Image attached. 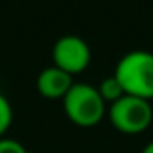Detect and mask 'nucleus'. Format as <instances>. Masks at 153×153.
I'll return each instance as SVG.
<instances>
[{
  "mask_svg": "<svg viewBox=\"0 0 153 153\" xmlns=\"http://www.w3.org/2000/svg\"><path fill=\"white\" fill-rule=\"evenodd\" d=\"M125 94L143 100L153 98V53L148 50H132L125 53L114 70Z\"/></svg>",
  "mask_w": 153,
  "mask_h": 153,
  "instance_id": "f257e3e1",
  "label": "nucleus"
},
{
  "mask_svg": "<svg viewBox=\"0 0 153 153\" xmlns=\"http://www.w3.org/2000/svg\"><path fill=\"white\" fill-rule=\"evenodd\" d=\"M62 107L71 123L85 128L98 125L105 114V102L98 89L84 82H73L62 98Z\"/></svg>",
  "mask_w": 153,
  "mask_h": 153,
  "instance_id": "f03ea898",
  "label": "nucleus"
},
{
  "mask_svg": "<svg viewBox=\"0 0 153 153\" xmlns=\"http://www.w3.org/2000/svg\"><path fill=\"white\" fill-rule=\"evenodd\" d=\"M109 119L123 134H141L150 126L153 109L148 100L125 94L109 107Z\"/></svg>",
  "mask_w": 153,
  "mask_h": 153,
  "instance_id": "7ed1b4c3",
  "label": "nucleus"
},
{
  "mask_svg": "<svg viewBox=\"0 0 153 153\" xmlns=\"http://www.w3.org/2000/svg\"><path fill=\"white\" fill-rule=\"evenodd\" d=\"M52 61H53V66L73 76L75 73L84 71L89 66L91 48L80 36L66 34L55 41L52 48Z\"/></svg>",
  "mask_w": 153,
  "mask_h": 153,
  "instance_id": "20e7f679",
  "label": "nucleus"
},
{
  "mask_svg": "<svg viewBox=\"0 0 153 153\" xmlns=\"http://www.w3.org/2000/svg\"><path fill=\"white\" fill-rule=\"evenodd\" d=\"M71 85H73V76L62 70H59L57 66L45 68L36 78L38 93L48 100L64 98V94L70 91Z\"/></svg>",
  "mask_w": 153,
  "mask_h": 153,
  "instance_id": "39448f33",
  "label": "nucleus"
},
{
  "mask_svg": "<svg viewBox=\"0 0 153 153\" xmlns=\"http://www.w3.org/2000/svg\"><path fill=\"white\" fill-rule=\"evenodd\" d=\"M96 89H98V93H100V96H102L103 102H111V103H114V102H117L121 96H125V91H123L119 80H117L114 75L103 78Z\"/></svg>",
  "mask_w": 153,
  "mask_h": 153,
  "instance_id": "423d86ee",
  "label": "nucleus"
},
{
  "mask_svg": "<svg viewBox=\"0 0 153 153\" xmlns=\"http://www.w3.org/2000/svg\"><path fill=\"white\" fill-rule=\"evenodd\" d=\"M13 123V107L9 100L0 93V139H4V134L9 130Z\"/></svg>",
  "mask_w": 153,
  "mask_h": 153,
  "instance_id": "0eeeda50",
  "label": "nucleus"
},
{
  "mask_svg": "<svg viewBox=\"0 0 153 153\" xmlns=\"http://www.w3.org/2000/svg\"><path fill=\"white\" fill-rule=\"evenodd\" d=\"M0 153H27L25 146L14 139H0Z\"/></svg>",
  "mask_w": 153,
  "mask_h": 153,
  "instance_id": "6e6552de",
  "label": "nucleus"
},
{
  "mask_svg": "<svg viewBox=\"0 0 153 153\" xmlns=\"http://www.w3.org/2000/svg\"><path fill=\"white\" fill-rule=\"evenodd\" d=\"M141 153H153V141H152V143H148V144L143 148V152H141Z\"/></svg>",
  "mask_w": 153,
  "mask_h": 153,
  "instance_id": "1a4fd4ad",
  "label": "nucleus"
}]
</instances>
